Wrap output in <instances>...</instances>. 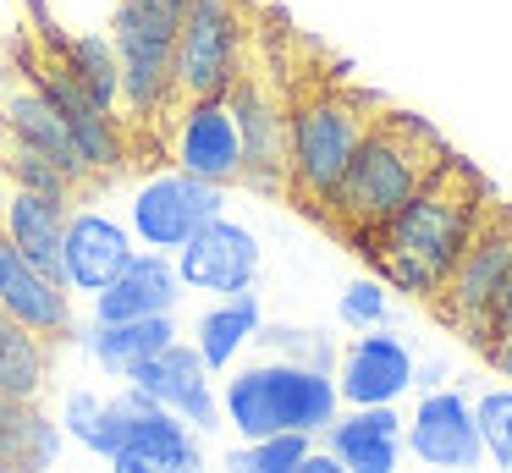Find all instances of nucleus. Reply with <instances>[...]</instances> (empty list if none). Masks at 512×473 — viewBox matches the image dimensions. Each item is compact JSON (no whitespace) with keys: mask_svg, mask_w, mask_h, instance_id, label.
Returning <instances> with one entry per match:
<instances>
[{"mask_svg":"<svg viewBox=\"0 0 512 473\" xmlns=\"http://www.w3.org/2000/svg\"><path fill=\"white\" fill-rule=\"evenodd\" d=\"M149 396L138 391V385H127L122 396H89V391H72L67 396V418H61V424H67V435L72 440H83V446L94 451V457H105L111 462V451L122 446L127 435H133V424L138 418L149 413Z\"/></svg>","mask_w":512,"mask_h":473,"instance_id":"4be33fe9","label":"nucleus"},{"mask_svg":"<svg viewBox=\"0 0 512 473\" xmlns=\"http://www.w3.org/2000/svg\"><path fill=\"white\" fill-rule=\"evenodd\" d=\"M182 275L171 253H133L127 270L105 292H94V325H122V319H149V314H177Z\"/></svg>","mask_w":512,"mask_h":473,"instance_id":"a211bd4d","label":"nucleus"},{"mask_svg":"<svg viewBox=\"0 0 512 473\" xmlns=\"http://www.w3.org/2000/svg\"><path fill=\"white\" fill-rule=\"evenodd\" d=\"M83 341H89L94 363L105 374H122L127 380L138 363H149L155 352H166L177 341V325H171V314H149V319H122V325H94Z\"/></svg>","mask_w":512,"mask_h":473,"instance_id":"b1692460","label":"nucleus"},{"mask_svg":"<svg viewBox=\"0 0 512 473\" xmlns=\"http://www.w3.org/2000/svg\"><path fill=\"white\" fill-rule=\"evenodd\" d=\"M67 215H72L67 204H56V198L34 193V187H23L17 176L0 171V237L17 242L56 281H61V231H67Z\"/></svg>","mask_w":512,"mask_h":473,"instance_id":"6ab92c4d","label":"nucleus"},{"mask_svg":"<svg viewBox=\"0 0 512 473\" xmlns=\"http://www.w3.org/2000/svg\"><path fill=\"white\" fill-rule=\"evenodd\" d=\"M226 105L237 116L243 132V182L259 193L287 198V127H292V94H287V72L281 61L259 44V33L248 28L243 61L237 77L226 88Z\"/></svg>","mask_w":512,"mask_h":473,"instance_id":"423d86ee","label":"nucleus"},{"mask_svg":"<svg viewBox=\"0 0 512 473\" xmlns=\"http://www.w3.org/2000/svg\"><path fill=\"white\" fill-rule=\"evenodd\" d=\"M325 451L347 473H397L402 462V418L397 407H347L320 429Z\"/></svg>","mask_w":512,"mask_h":473,"instance_id":"aec40b11","label":"nucleus"},{"mask_svg":"<svg viewBox=\"0 0 512 473\" xmlns=\"http://www.w3.org/2000/svg\"><path fill=\"white\" fill-rule=\"evenodd\" d=\"M221 215V187L204 182V176H188V171H160L149 176L144 187L133 193V237L155 253H171L193 237L199 226Z\"/></svg>","mask_w":512,"mask_h":473,"instance_id":"9d476101","label":"nucleus"},{"mask_svg":"<svg viewBox=\"0 0 512 473\" xmlns=\"http://www.w3.org/2000/svg\"><path fill=\"white\" fill-rule=\"evenodd\" d=\"M254 341H259L265 352H276V358H287V363H309V369H325V374H336V358H342V352L331 347V336H325V330L259 325V330H254Z\"/></svg>","mask_w":512,"mask_h":473,"instance_id":"c85d7f7f","label":"nucleus"},{"mask_svg":"<svg viewBox=\"0 0 512 473\" xmlns=\"http://www.w3.org/2000/svg\"><path fill=\"white\" fill-rule=\"evenodd\" d=\"M177 275L182 286L210 297H237L259 281V237L237 220L215 215L210 226H199L188 242L177 248Z\"/></svg>","mask_w":512,"mask_h":473,"instance_id":"ddd939ff","label":"nucleus"},{"mask_svg":"<svg viewBox=\"0 0 512 473\" xmlns=\"http://www.w3.org/2000/svg\"><path fill=\"white\" fill-rule=\"evenodd\" d=\"M446 143L435 138V127H424L408 110H380L375 127L364 132L353 165L342 171L336 193L325 198L320 220L336 231L342 242H364L369 231H380L424 182L435 176V165L446 160Z\"/></svg>","mask_w":512,"mask_h":473,"instance_id":"f03ea898","label":"nucleus"},{"mask_svg":"<svg viewBox=\"0 0 512 473\" xmlns=\"http://www.w3.org/2000/svg\"><path fill=\"white\" fill-rule=\"evenodd\" d=\"M127 385H138L155 407L177 413L182 424L204 429V435H215V429L226 424L221 402H215V385H210V369H204V358L188 347V341H171L166 352H155L149 363H138V369L127 374Z\"/></svg>","mask_w":512,"mask_h":473,"instance_id":"2eb2a0df","label":"nucleus"},{"mask_svg":"<svg viewBox=\"0 0 512 473\" xmlns=\"http://www.w3.org/2000/svg\"><path fill=\"white\" fill-rule=\"evenodd\" d=\"M474 418H479V440H485V457H496V468L512 473V385L501 391H485L474 402Z\"/></svg>","mask_w":512,"mask_h":473,"instance_id":"c756f323","label":"nucleus"},{"mask_svg":"<svg viewBox=\"0 0 512 473\" xmlns=\"http://www.w3.org/2000/svg\"><path fill=\"white\" fill-rule=\"evenodd\" d=\"M50 352H56V347H45L34 330L17 325V319L0 308V391L23 396V402H45Z\"/></svg>","mask_w":512,"mask_h":473,"instance_id":"a878e982","label":"nucleus"},{"mask_svg":"<svg viewBox=\"0 0 512 473\" xmlns=\"http://www.w3.org/2000/svg\"><path fill=\"white\" fill-rule=\"evenodd\" d=\"M259 325H265V314H259V297H254V286H248V292L215 303L210 314L193 325V352L204 358L210 374H221V369H232V358L254 341Z\"/></svg>","mask_w":512,"mask_h":473,"instance_id":"393cba45","label":"nucleus"},{"mask_svg":"<svg viewBox=\"0 0 512 473\" xmlns=\"http://www.w3.org/2000/svg\"><path fill=\"white\" fill-rule=\"evenodd\" d=\"M111 473H204V451L193 440V424L166 407H149L133 435L111 451Z\"/></svg>","mask_w":512,"mask_h":473,"instance_id":"412c9836","label":"nucleus"},{"mask_svg":"<svg viewBox=\"0 0 512 473\" xmlns=\"http://www.w3.org/2000/svg\"><path fill=\"white\" fill-rule=\"evenodd\" d=\"M380 99L342 77H309L292 88V127H287V204L320 220L325 198L336 193L342 171L353 165L364 132L375 127Z\"/></svg>","mask_w":512,"mask_h":473,"instance_id":"7ed1b4c3","label":"nucleus"},{"mask_svg":"<svg viewBox=\"0 0 512 473\" xmlns=\"http://www.w3.org/2000/svg\"><path fill=\"white\" fill-rule=\"evenodd\" d=\"M408 451L435 473H474L485 462L474 402L463 391H424L408 418Z\"/></svg>","mask_w":512,"mask_h":473,"instance_id":"4468645a","label":"nucleus"},{"mask_svg":"<svg viewBox=\"0 0 512 473\" xmlns=\"http://www.w3.org/2000/svg\"><path fill=\"white\" fill-rule=\"evenodd\" d=\"M0 132H12V138L34 143L39 154H50L78 187L94 182L89 165L78 160V143H72L61 110L50 105V94L34 83V72L23 66V55L6 50V44H0Z\"/></svg>","mask_w":512,"mask_h":473,"instance_id":"1a4fd4ad","label":"nucleus"},{"mask_svg":"<svg viewBox=\"0 0 512 473\" xmlns=\"http://www.w3.org/2000/svg\"><path fill=\"white\" fill-rule=\"evenodd\" d=\"M0 308L28 325L45 347H61V341L78 336V308H72V286L45 275L34 259H28L17 242L0 237Z\"/></svg>","mask_w":512,"mask_h":473,"instance_id":"f8f14e48","label":"nucleus"},{"mask_svg":"<svg viewBox=\"0 0 512 473\" xmlns=\"http://www.w3.org/2000/svg\"><path fill=\"white\" fill-rule=\"evenodd\" d=\"M314 435H265L243 440L237 451H226V473H298V462L309 457Z\"/></svg>","mask_w":512,"mask_h":473,"instance_id":"cd10ccee","label":"nucleus"},{"mask_svg":"<svg viewBox=\"0 0 512 473\" xmlns=\"http://www.w3.org/2000/svg\"><path fill=\"white\" fill-rule=\"evenodd\" d=\"M298 473H347V468L331 457V451H309V457L298 462Z\"/></svg>","mask_w":512,"mask_h":473,"instance_id":"473e14b6","label":"nucleus"},{"mask_svg":"<svg viewBox=\"0 0 512 473\" xmlns=\"http://www.w3.org/2000/svg\"><path fill=\"white\" fill-rule=\"evenodd\" d=\"M408 385H419L408 341L391 330H358V341L336 358V396L347 407H391Z\"/></svg>","mask_w":512,"mask_h":473,"instance_id":"dca6fc26","label":"nucleus"},{"mask_svg":"<svg viewBox=\"0 0 512 473\" xmlns=\"http://www.w3.org/2000/svg\"><path fill=\"white\" fill-rule=\"evenodd\" d=\"M507 281H512V204H490L479 231L468 237V248L446 270V281L435 286L430 308L441 314V325H452L463 341L479 347V336L490 325V308L507 292Z\"/></svg>","mask_w":512,"mask_h":473,"instance_id":"0eeeda50","label":"nucleus"},{"mask_svg":"<svg viewBox=\"0 0 512 473\" xmlns=\"http://www.w3.org/2000/svg\"><path fill=\"white\" fill-rule=\"evenodd\" d=\"M0 171L17 176V182L34 187V193L56 198V204H72V193H78V182H72V176L50 160V154H39L34 143L12 138V132H0Z\"/></svg>","mask_w":512,"mask_h":473,"instance_id":"bb28decb","label":"nucleus"},{"mask_svg":"<svg viewBox=\"0 0 512 473\" xmlns=\"http://www.w3.org/2000/svg\"><path fill=\"white\" fill-rule=\"evenodd\" d=\"M177 22L182 6L171 0H116L111 50L122 61V132L127 143L155 132L166 149L177 116Z\"/></svg>","mask_w":512,"mask_h":473,"instance_id":"20e7f679","label":"nucleus"},{"mask_svg":"<svg viewBox=\"0 0 512 473\" xmlns=\"http://www.w3.org/2000/svg\"><path fill=\"white\" fill-rule=\"evenodd\" d=\"M0 473H12V468H6V462H0Z\"/></svg>","mask_w":512,"mask_h":473,"instance_id":"72a5a7b5","label":"nucleus"},{"mask_svg":"<svg viewBox=\"0 0 512 473\" xmlns=\"http://www.w3.org/2000/svg\"><path fill=\"white\" fill-rule=\"evenodd\" d=\"M490 204H496V198H490L485 176L468 160L446 154L430 182H424L386 226L358 242V253L380 270V281H391L397 292L430 303L435 286L446 281V270L457 264V253H463L468 237L479 231V220H485Z\"/></svg>","mask_w":512,"mask_h":473,"instance_id":"f257e3e1","label":"nucleus"},{"mask_svg":"<svg viewBox=\"0 0 512 473\" xmlns=\"http://www.w3.org/2000/svg\"><path fill=\"white\" fill-rule=\"evenodd\" d=\"M221 413L243 440L320 435L342 413V396H336V374L309 369V363H287V358H265L226 380Z\"/></svg>","mask_w":512,"mask_h":473,"instance_id":"39448f33","label":"nucleus"},{"mask_svg":"<svg viewBox=\"0 0 512 473\" xmlns=\"http://www.w3.org/2000/svg\"><path fill=\"white\" fill-rule=\"evenodd\" d=\"M133 253H138L133 237H127L111 215L78 209V215H67V231H61V281H67L72 292H105V286L127 270Z\"/></svg>","mask_w":512,"mask_h":473,"instance_id":"f3484780","label":"nucleus"},{"mask_svg":"<svg viewBox=\"0 0 512 473\" xmlns=\"http://www.w3.org/2000/svg\"><path fill=\"white\" fill-rule=\"evenodd\" d=\"M61 457V424L39 402L0 391V462L12 473H45Z\"/></svg>","mask_w":512,"mask_h":473,"instance_id":"5701e85b","label":"nucleus"},{"mask_svg":"<svg viewBox=\"0 0 512 473\" xmlns=\"http://www.w3.org/2000/svg\"><path fill=\"white\" fill-rule=\"evenodd\" d=\"M336 314H342L347 330H375L386 325V286L380 281H353L342 292V303H336Z\"/></svg>","mask_w":512,"mask_h":473,"instance_id":"7c9ffc66","label":"nucleus"},{"mask_svg":"<svg viewBox=\"0 0 512 473\" xmlns=\"http://www.w3.org/2000/svg\"><path fill=\"white\" fill-rule=\"evenodd\" d=\"M248 44V0H188L177 22V110L221 99Z\"/></svg>","mask_w":512,"mask_h":473,"instance_id":"6e6552de","label":"nucleus"},{"mask_svg":"<svg viewBox=\"0 0 512 473\" xmlns=\"http://www.w3.org/2000/svg\"><path fill=\"white\" fill-rule=\"evenodd\" d=\"M479 352L512 380V281H507V292L496 297V308H490V325H485V336H479Z\"/></svg>","mask_w":512,"mask_h":473,"instance_id":"2f4dec72","label":"nucleus"},{"mask_svg":"<svg viewBox=\"0 0 512 473\" xmlns=\"http://www.w3.org/2000/svg\"><path fill=\"white\" fill-rule=\"evenodd\" d=\"M166 154H171L177 171L204 176V182H215V187L243 182V132H237V116H232V105H226V94L182 105L177 116H171Z\"/></svg>","mask_w":512,"mask_h":473,"instance_id":"9b49d317","label":"nucleus"}]
</instances>
